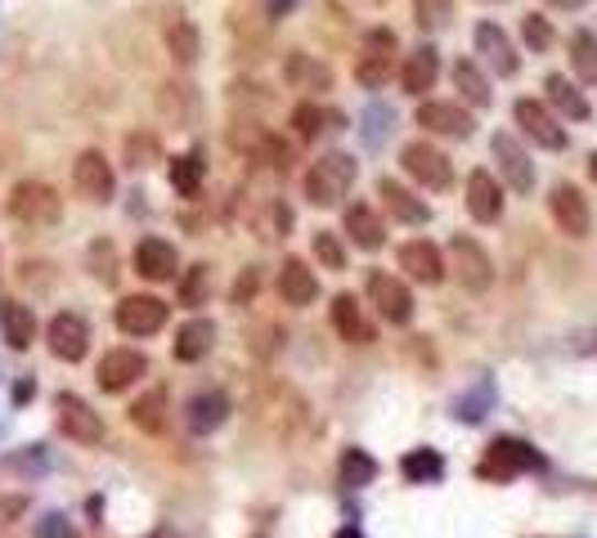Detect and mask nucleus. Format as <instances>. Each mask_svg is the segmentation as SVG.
Returning a JSON list of instances; mask_svg holds the SVG:
<instances>
[{
    "mask_svg": "<svg viewBox=\"0 0 597 538\" xmlns=\"http://www.w3.org/2000/svg\"><path fill=\"white\" fill-rule=\"evenodd\" d=\"M355 176H360V167H355L351 153H323L314 167L306 171V198L314 206H338L351 193Z\"/></svg>",
    "mask_w": 597,
    "mask_h": 538,
    "instance_id": "obj_1",
    "label": "nucleus"
},
{
    "mask_svg": "<svg viewBox=\"0 0 597 538\" xmlns=\"http://www.w3.org/2000/svg\"><path fill=\"white\" fill-rule=\"evenodd\" d=\"M59 198H54V189L49 184H41V180H23L14 193H10V215L19 225H27V229H49L54 221H59Z\"/></svg>",
    "mask_w": 597,
    "mask_h": 538,
    "instance_id": "obj_2",
    "label": "nucleus"
},
{
    "mask_svg": "<svg viewBox=\"0 0 597 538\" xmlns=\"http://www.w3.org/2000/svg\"><path fill=\"white\" fill-rule=\"evenodd\" d=\"M544 467V458H539L526 440H495L490 449H485V462H480V475L485 480H512V475H526V471H539Z\"/></svg>",
    "mask_w": 597,
    "mask_h": 538,
    "instance_id": "obj_3",
    "label": "nucleus"
},
{
    "mask_svg": "<svg viewBox=\"0 0 597 538\" xmlns=\"http://www.w3.org/2000/svg\"><path fill=\"white\" fill-rule=\"evenodd\" d=\"M400 161H405V171L422 184V189H450L454 184V167H450V157L436 148V144H427V139H418V144H409L405 153H400Z\"/></svg>",
    "mask_w": 597,
    "mask_h": 538,
    "instance_id": "obj_4",
    "label": "nucleus"
},
{
    "mask_svg": "<svg viewBox=\"0 0 597 538\" xmlns=\"http://www.w3.org/2000/svg\"><path fill=\"white\" fill-rule=\"evenodd\" d=\"M450 260H454V279L467 288V292H490V283H495V265H490V256H485V247L476 243V238H454L450 243Z\"/></svg>",
    "mask_w": 597,
    "mask_h": 538,
    "instance_id": "obj_5",
    "label": "nucleus"
},
{
    "mask_svg": "<svg viewBox=\"0 0 597 538\" xmlns=\"http://www.w3.org/2000/svg\"><path fill=\"white\" fill-rule=\"evenodd\" d=\"M368 301L377 305V314H383L387 323H396V328H405V323L413 318V292L387 274V269H373L368 274Z\"/></svg>",
    "mask_w": 597,
    "mask_h": 538,
    "instance_id": "obj_6",
    "label": "nucleus"
},
{
    "mask_svg": "<svg viewBox=\"0 0 597 538\" xmlns=\"http://www.w3.org/2000/svg\"><path fill=\"white\" fill-rule=\"evenodd\" d=\"M54 413H59V430L77 445H99L103 440V417L81 400V395H54Z\"/></svg>",
    "mask_w": 597,
    "mask_h": 538,
    "instance_id": "obj_7",
    "label": "nucleus"
},
{
    "mask_svg": "<svg viewBox=\"0 0 597 538\" xmlns=\"http://www.w3.org/2000/svg\"><path fill=\"white\" fill-rule=\"evenodd\" d=\"M144 372H148V359H144L140 350L118 346V350H108V355L95 363V382H99V391L118 395V391H126L131 382H140Z\"/></svg>",
    "mask_w": 597,
    "mask_h": 538,
    "instance_id": "obj_8",
    "label": "nucleus"
},
{
    "mask_svg": "<svg viewBox=\"0 0 597 538\" xmlns=\"http://www.w3.org/2000/svg\"><path fill=\"white\" fill-rule=\"evenodd\" d=\"M391 54H396V36L391 32H368L364 36V54H360V64H355V81L377 90V86H387L391 81Z\"/></svg>",
    "mask_w": 597,
    "mask_h": 538,
    "instance_id": "obj_9",
    "label": "nucleus"
},
{
    "mask_svg": "<svg viewBox=\"0 0 597 538\" xmlns=\"http://www.w3.org/2000/svg\"><path fill=\"white\" fill-rule=\"evenodd\" d=\"M49 355L64 359V363H81L86 350H90V328L81 314H54L49 318Z\"/></svg>",
    "mask_w": 597,
    "mask_h": 538,
    "instance_id": "obj_10",
    "label": "nucleus"
},
{
    "mask_svg": "<svg viewBox=\"0 0 597 538\" xmlns=\"http://www.w3.org/2000/svg\"><path fill=\"white\" fill-rule=\"evenodd\" d=\"M162 323H167V301L157 296H126L118 305V328L126 337H153L162 333Z\"/></svg>",
    "mask_w": 597,
    "mask_h": 538,
    "instance_id": "obj_11",
    "label": "nucleus"
},
{
    "mask_svg": "<svg viewBox=\"0 0 597 538\" xmlns=\"http://www.w3.org/2000/svg\"><path fill=\"white\" fill-rule=\"evenodd\" d=\"M512 113H517V126H521L539 148H553V153H557V148H566V131L557 126V117H553L539 99H517Z\"/></svg>",
    "mask_w": 597,
    "mask_h": 538,
    "instance_id": "obj_12",
    "label": "nucleus"
},
{
    "mask_svg": "<svg viewBox=\"0 0 597 538\" xmlns=\"http://www.w3.org/2000/svg\"><path fill=\"white\" fill-rule=\"evenodd\" d=\"M490 153H495V161H499V176H504L517 193H530V189H534V161H530V153H526L512 135H495V139H490Z\"/></svg>",
    "mask_w": 597,
    "mask_h": 538,
    "instance_id": "obj_13",
    "label": "nucleus"
},
{
    "mask_svg": "<svg viewBox=\"0 0 597 538\" xmlns=\"http://www.w3.org/2000/svg\"><path fill=\"white\" fill-rule=\"evenodd\" d=\"M549 206H553V221H557V229H562V234H571V238H588L593 215H588V202H584V193H579L575 184H557V189H553V198H549Z\"/></svg>",
    "mask_w": 597,
    "mask_h": 538,
    "instance_id": "obj_14",
    "label": "nucleus"
},
{
    "mask_svg": "<svg viewBox=\"0 0 597 538\" xmlns=\"http://www.w3.org/2000/svg\"><path fill=\"white\" fill-rule=\"evenodd\" d=\"M400 269H405L409 279H418V283H427V288H436V283L445 279V256H441L436 243L413 238V243L400 247Z\"/></svg>",
    "mask_w": 597,
    "mask_h": 538,
    "instance_id": "obj_15",
    "label": "nucleus"
},
{
    "mask_svg": "<svg viewBox=\"0 0 597 538\" xmlns=\"http://www.w3.org/2000/svg\"><path fill=\"white\" fill-rule=\"evenodd\" d=\"M131 260H135V269L148 283H172L176 269H180V256H176V247L167 238H144Z\"/></svg>",
    "mask_w": 597,
    "mask_h": 538,
    "instance_id": "obj_16",
    "label": "nucleus"
},
{
    "mask_svg": "<svg viewBox=\"0 0 597 538\" xmlns=\"http://www.w3.org/2000/svg\"><path fill=\"white\" fill-rule=\"evenodd\" d=\"M418 126H427L431 135H450V139H467L472 135V117L463 113L458 103H445V99H427L418 108Z\"/></svg>",
    "mask_w": 597,
    "mask_h": 538,
    "instance_id": "obj_17",
    "label": "nucleus"
},
{
    "mask_svg": "<svg viewBox=\"0 0 597 538\" xmlns=\"http://www.w3.org/2000/svg\"><path fill=\"white\" fill-rule=\"evenodd\" d=\"M467 211H472V221L480 225H495L499 215H504V189L490 171H472L467 176Z\"/></svg>",
    "mask_w": 597,
    "mask_h": 538,
    "instance_id": "obj_18",
    "label": "nucleus"
},
{
    "mask_svg": "<svg viewBox=\"0 0 597 538\" xmlns=\"http://www.w3.org/2000/svg\"><path fill=\"white\" fill-rule=\"evenodd\" d=\"M476 54H480V59L490 64L499 77H512V72L521 68V59H517V49H512L508 32L495 27V23H480V27H476Z\"/></svg>",
    "mask_w": 597,
    "mask_h": 538,
    "instance_id": "obj_19",
    "label": "nucleus"
},
{
    "mask_svg": "<svg viewBox=\"0 0 597 538\" xmlns=\"http://www.w3.org/2000/svg\"><path fill=\"white\" fill-rule=\"evenodd\" d=\"M73 180H77V189L90 202H108V198H113V167L103 161V153H81L77 167H73Z\"/></svg>",
    "mask_w": 597,
    "mask_h": 538,
    "instance_id": "obj_20",
    "label": "nucleus"
},
{
    "mask_svg": "<svg viewBox=\"0 0 597 538\" xmlns=\"http://www.w3.org/2000/svg\"><path fill=\"white\" fill-rule=\"evenodd\" d=\"M225 417H230L225 391H202V395H194L189 408H185V426L194 430V436H211V430L221 426Z\"/></svg>",
    "mask_w": 597,
    "mask_h": 538,
    "instance_id": "obj_21",
    "label": "nucleus"
},
{
    "mask_svg": "<svg viewBox=\"0 0 597 538\" xmlns=\"http://www.w3.org/2000/svg\"><path fill=\"white\" fill-rule=\"evenodd\" d=\"M279 296H284V305H310L319 296V279H314V269L306 260H297V256L284 260V269H279Z\"/></svg>",
    "mask_w": 597,
    "mask_h": 538,
    "instance_id": "obj_22",
    "label": "nucleus"
},
{
    "mask_svg": "<svg viewBox=\"0 0 597 538\" xmlns=\"http://www.w3.org/2000/svg\"><path fill=\"white\" fill-rule=\"evenodd\" d=\"M436 77H441V54L431 49V45L409 49V59H405V68H400L405 90H409V94H427L431 86H436Z\"/></svg>",
    "mask_w": 597,
    "mask_h": 538,
    "instance_id": "obj_23",
    "label": "nucleus"
},
{
    "mask_svg": "<svg viewBox=\"0 0 597 538\" xmlns=\"http://www.w3.org/2000/svg\"><path fill=\"white\" fill-rule=\"evenodd\" d=\"M377 193H383V202L391 206L396 221H405V225H427V221H431V206H427L422 198H413L405 184H396L391 176L377 180Z\"/></svg>",
    "mask_w": 597,
    "mask_h": 538,
    "instance_id": "obj_24",
    "label": "nucleus"
},
{
    "mask_svg": "<svg viewBox=\"0 0 597 538\" xmlns=\"http://www.w3.org/2000/svg\"><path fill=\"white\" fill-rule=\"evenodd\" d=\"M211 346H215V323L211 318H189L185 328L176 333V359L180 363H198V359H207L211 355Z\"/></svg>",
    "mask_w": 597,
    "mask_h": 538,
    "instance_id": "obj_25",
    "label": "nucleus"
},
{
    "mask_svg": "<svg viewBox=\"0 0 597 538\" xmlns=\"http://www.w3.org/2000/svg\"><path fill=\"white\" fill-rule=\"evenodd\" d=\"M346 234H351L355 247H364V251H377V247L387 243V229H383V221H377V211L364 206V202H355V206L346 211Z\"/></svg>",
    "mask_w": 597,
    "mask_h": 538,
    "instance_id": "obj_26",
    "label": "nucleus"
},
{
    "mask_svg": "<svg viewBox=\"0 0 597 538\" xmlns=\"http://www.w3.org/2000/svg\"><path fill=\"white\" fill-rule=\"evenodd\" d=\"M0 328H5V341L14 350H27L36 341V314L27 305H19V301H5L0 305Z\"/></svg>",
    "mask_w": 597,
    "mask_h": 538,
    "instance_id": "obj_27",
    "label": "nucleus"
},
{
    "mask_svg": "<svg viewBox=\"0 0 597 538\" xmlns=\"http://www.w3.org/2000/svg\"><path fill=\"white\" fill-rule=\"evenodd\" d=\"M131 422H135L140 430H148V436H157V430H167V386L144 391V395L131 404Z\"/></svg>",
    "mask_w": 597,
    "mask_h": 538,
    "instance_id": "obj_28",
    "label": "nucleus"
},
{
    "mask_svg": "<svg viewBox=\"0 0 597 538\" xmlns=\"http://www.w3.org/2000/svg\"><path fill=\"white\" fill-rule=\"evenodd\" d=\"M333 328H338L346 341H355V346L373 341V328L364 323V314H360V305H355V296H351V292H342V296L333 301Z\"/></svg>",
    "mask_w": 597,
    "mask_h": 538,
    "instance_id": "obj_29",
    "label": "nucleus"
},
{
    "mask_svg": "<svg viewBox=\"0 0 597 538\" xmlns=\"http://www.w3.org/2000/svg\"><path fill=\"white\" fill-rule=\"evenodd\" d=\"M544 90H549V103H553V108H562V113H566L571 122H584V117H588V99L571 86V77H549V81H544Z\"/></svg>",
    "mask_w": 597,
    "mask_h": 538,
    "instance_id": "obj_30",
    "label": "nucleus"
},
{
    "mask_svg": "<svg viewBox=\"0 0 597 538\" xmlns=\"http://www.w3.org/2000/svg\"><path fill=\"white\" fill-rule=\"evenodd\" d=\"M400 471H405V480L427 484V480H441V475H445V458H441L436 449H413V453H405Z\"/></svg>",
    "mask_w": 597,
    "mask_h": 538,
    "instance_id": "obj_31",
    "label": "nucleus"
},
{
    "mask_svg": "<svg viewBox=\"0 0 597 538\" xmlns=\"http://www.w3.org/2000/svg\"><path fill=\"white\" fill-rule=\"evenodd\" d=\"M454 86L463 90V99H467L472 108H485V103H490V81H485V72H480L472 59H458V68H454Z\"/></svg>",
    "mask_w": 597,
    "mask_h": 538,
    "instance_id": "obj_32",
    "label": "nucleus"
},
{
    "mask_svg": "<svg viewBox=\"0 0 597 538\" xmlns=\"http://www.w3.org/2000/svg\"><path fill=\"white\" fill-rule=\"evenodd\" d=\"M571 68L579 72V81L597 86V36L593 32H575L571 36Z\"/></svg>",
    "mask_w": 597,
    "mask_h": 538,
    "instance_id": "obj_33",
    "label": "nucleus"
},
{
    "mask_svg": "<svg viewBox=\"0 0 597 538\" xmlns=\"http://www.w3.org/2000/svg\"><path fill=\"white\" fill-rule=\"evenodd\" d=\"M391 131H396V113H391V108L387 103H368L364 108V139L377 148Z\"/></svg>",
    "mask_w": 597,
    "mask_h": 538,
    "instance_id": "obj_34",
    "label": "nucleus"
},
{
    "mask_svg": "<svg viewBox=\"0 0 597 538\" xmlns=\"http://www.w3.org/2000/svg\"><path fill=\"white\" fill-rule=\"evenodd\" d=\"M172 184H176V193H185V198H198V189H202V161H198L194 153L172 161Z\"/></svg>",
    "mask_w": 597,
    "mask_h": 538,
    "instance_id": "obj_35",
    "label": "nucleus"
},
{
    "mask_svg": "<svg viewBox=\"0 0 597 538\" xmlns=\"http://www.w3.org/2000/svg\"><path fill=\"white\" fill-rule=\"evenodd\" d=\"M207 292H211V269H207V265L185 269V279H180V305H202Z\"/></svg>",
    "mask_w": 597,
    "mask_h": 538,
    "instance_id": "obj_36",
    "label": "nucleus"
},
{
    "mask_svg": "<svg viewBox=\"0 0 597 538\" xmlns=\"http://www.w3.org/2000/svg\"><path fill=\"white\" fill-rule=\"evenodd\" d=\"M490 404H495V386H490V382H480V386H472V391L454 404V413H458L463 422H480Z\"/></svg>",
    "mask_w": 597,
    "mask_h": 538,
    "instance_id": "obj_37",
    "label": "nucleus"
},
{
    "mask_svg": "<svg viewBox=\"0 0 597 538\" xmlns=\"http://www.w3.org/2000/svg\"><path fill=\"white\" fill-rule=\"evenodd\" d=\"M288 77H292L297 86H310V90H329V68L310 64L306 54H292V59H288Z\"/></svg>",
    "mask_w": 597,
    "mask_h": 538,
    "instance_id": "obj_38",
    "label": "nucleus"
},
{
    "mask_svg": "<svg viewBox=\"0 0 597 538\" xmlns=\"http://www.w3.org/2000/svg\"><path fill=\"white\" fill-rule=\"evenodd\" d=\"M377 475V462L364 453V449H351L346 458H342V484H351V490H355V484H368Z\"/></svg>",
    "mask_w": 597,
    "mask_h": 538,
    "instance_id": "obj_39",
    "label": "nucleus"
},
{
    "mask_svg": "<svg viewBox=\"0 0 597 538\" xmlns=\"http://www.w3.org/2000/svg\"><path fill=\"white\" fill-rule=\"evenodd\" d=\"M454 14V0H413V19L418 27H445Z\"/></svg>",
    "mask_w": 597,
    "mask_h": 538,
    "instance_id": "obj_40",
    "label": "nucleus"
},
{
    "mask_svg": "<svg viewBox=\"0 0 597 538\" xmlns=\"http://www.w3.org/2000/svg\"><path fill=\"white\" fill-rule=\"evenodd\" d=\"M167 41H172V54H176L180 64H194V59H198V32H194V23H185V19H180V23L172 27V36H167Z\"/></svg>",
    "mask_w": 597,
    "mask_h": 538,
    "instance_id": "obj_41",
    "label": "nucleus"
},
{
    "mask_svg": "<svg viewBox=\"0 0 597 538\" xmlns=\"http://www.w3.org/2000/svg\"><path fill=\"white\" fill-rule=\"evenodd\" d=\"M314 256H319V265H329V269H346V251H342L338 234H329V229L314 234Z\"/></svg>",
    "mask_w": 597,
    "mask_h": 538,
    "instance_id": "obj_42",
    "label": "nucleus"
},
{
    "mask_svg": "<svg viewBox=\"0 0 597 538\" xmlns=\"http://www.w3.org/2000/svg\"><path fill=\"white\" fill-rule=\"evenodd\" d=\"M292 126L301 139H314L323 131V108L319 103H297V113H292Z\"/></svg>",
    "mask_w": 597,
    "mask_h": 538,
    "instance_id": "obj_43",
    "label": "nucleus"
},
{
    "mask_svg": "<svg viewBox=\"0 0 597 538\" xmlns=\"http://www.w3.org/2000/svg\"><path fill=\"white\" fill-rule=\"evenodd\" d=\"M521 36H526L530 49H549V45H553V27H549V19H539V14H526V19H521Z\"/></svg>",
    "mask_w": 597,
    "mask_h": 538,
    "instance_id": "obj_44",
    "label": "nucleus"
},
{
    "mask_svg": "<svg viewBox=\"0 0 597 538\" xmlns=\"http://www.w3.org/2000/svg\"><path fill=\"white\" fill-rule=\"evenodd\" d=\"M256 283H261V279H256V269H243L239 283H234V301H239V305H243V301H252V296H256Z\"/></svg>",
    "mask_w": 597,
    "mask_h": 538,
    "instance_id": "obj_45",
    "label": "nucleus"
},
{
    "mask_svg": "<svg viewBox=\"0 0 597 538\" xmlns=\"http://www.w3.org/2000/svg\"><path fill=\"white\" fill-rule=\"evenodd\" d=\"M41 538H73V529H68V520L59 512H54V516L41 520Z\"/></svg>",
    "mask_w": 597,
    "mask_h": 538,
    "instance_id": "obj_46",
    "label": "nucleus"
},
{
    "mask_svg": "<svg viewBox=\"0 0 597 538\" xmlns=\"http://www.w3.org/2000/svg\"><path fill=\"white\" fill-rule=\"evenodd\" d=\"M126 153H131V161H126V167H135V171H140V167H148L144 157L153 153V139H131V144H126Z\"/></svg>",
    "mask_w": 597,
    "mask_h": 538,
    "instance_id": "obj_47",
    "label": "nucleus"
},
{
    "mask_svg": "<svg viewBox=\"0 0 597 538\" xmlns=\"http://www.w3.org/2000/svg\"><path fill=\"white\" fill-rule=\"evenodd\" d=\"M292 5H297V0H265V10H269V14H275V19H284V14L292 10Z\"/></svg>",
    "mask_w": 597,
    "mask_h": 538,
    "instance_id": "obj_48",
    "label": "nucleus"
},
{
    "mask_svg": "<svg viewBox=\"0 0 597 538\" xmlns=\"http://www.w3.org/2000/svg\"><path fill=\"white\" fill-rule=\"evenodd\" d=\"M549 5H557V10H579L584 0H549Z\"/></svg>",
    "mask_w": 597,
    "mask_h": 538,
    "instance_id": "obj_49",
    "label": "nucleus"
},
{
    "mask_svg": "<svg viewBox=\"0 0 597 538\" xmlns=\"http://www.w3.org/2000/svg\"><path fill=\"white\" fill-rule=\"evenodd\" d=\"M333 538H364V534H360V529H355V525H346V529H338V534H333Z\"/></svg>",
    "mask_w": 597,
    "mask_h": 538,
    "instance_id": "obj_50",
    "label": "nucleus"
},
{
    "mask_svg": "<svg viewBox=\"0 0 597 538\" xmlns=\"http://www.w3.org/2000/svg\"><path fill=\"white\" fill-rule=\"evenodd\" d=\"M588 176H593V184H597V153L588 157Z\"/></svg>",
    "mask_w": 597,
    "mask_h": 538,
    "instance_id": "obj_51",
    "label": "nucleus"
}]
</instances>
